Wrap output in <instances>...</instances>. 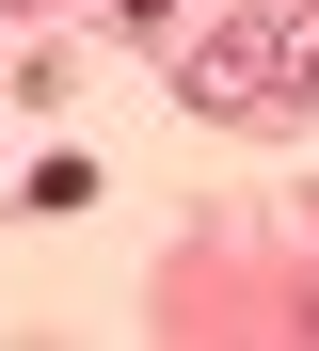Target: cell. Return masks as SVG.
<instances>
[{"instance_id":"obj_1","label":"cell","mask_w":319,"mask_h":351,"mask_svg":"<svg viewBox=\"0 0 319 351\" xmlns=\"http://www.w3.org/2000/svg\"><path fill=\"white\" fill-rule=\"evenodd\" d=\"M239 48H272L255 96H319V16H272V32H239Z\"/></svg>"},{"instance_id":"obj_2","label":"cell","mask_w":319,"mask_h":351,"mask_svg":"<svg viewBox=\"0 0 319 351\" xmlns=\"http://www.w3.org/2000/svg\"><path fill=\"white\" fill-rule=\"evenodd\" d=\"M128 16H144V32H160V16H176V0H128Z\"/></svg>"}]
</instances>
